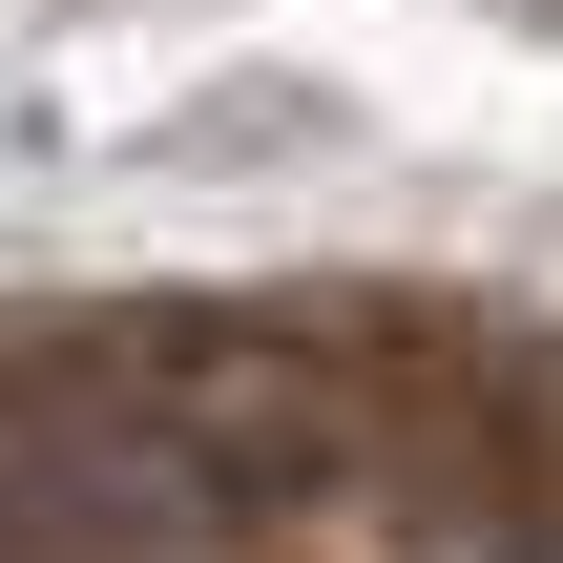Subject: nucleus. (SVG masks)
<instances>
[]
</instances>
